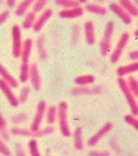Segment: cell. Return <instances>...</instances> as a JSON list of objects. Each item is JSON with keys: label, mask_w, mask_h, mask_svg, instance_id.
Listing matches in <instances>:
<instances>
[{"label": "cell", "mask_w": 138, "mask_h": 156, "mask_svg": "<svg viewBox=\"0 0 138 156\" xmlns=\"http://www.w3.org/2000/svg\"><path fill=\"white\" fill-rule=\"evenodd\" d=\"M36 48H37V52H38V56L41 60H45L47 59L48 55H47V50L45 47V39H44L43 35L37 37L36 40Z\"/></svg>", "instance_id": "obj_26"}, {"label": "cell", "mask_w": 138, "mask_h": 156, "mask_svg": "<svg viewBox=\"0 0 138 156\" xmlns=\"http://www.w3.org/2000/svg\"><path fill=\"white\" fill-rule=\"evenodd\" d=\"M58 122L62 136L70 137L71 130L68 122V104L66 102H61L58 106Z\"/></svg>", "instance_id": "obj_1"}, {"label": "cell", "mask_w": 138, "mask_h": 156, "mask_svg": "<svg viewBox=\"0 0 138 156\" xmlns=\"http://www.w3.org/2000/svg\"><path fill=\"white\" fill-rule=\"evenodd\" d=\"M10 130L8 129V122L3 115L0 112V137L5 141H8L10 139Z\"/></svg>", "instance_id": "obj_25"}, {"label": "cell", "mask_w": 138, "mask_h": 156, "mask_svg": "<svg viewBox=\"0 0 138 156\" xmlns=\"http://www.w3.org/2000/svg\"><path fill=\"white\" fill-rule=\"evenodd\" d=\"M27 120V115L25 112H20V113H16L13 118H12V122L14 124H21L24 123Z\"/></svg>", "instance_id": "obj_36"}, {"label": "cell", "mask_w": 138, "mask_h": 156, "mask_svg": "<svg viewBox=\"0 0 138 156\" xmlns=\"http://www.w3.org/2000/svg\"><path fill=\"white\" fill-rule=\"evenodd\" d=\"M74 144L78 151H82L84 147V141H83V132L81 127H77L74 132Z\"/></svg>", "instance_id": "obj_24"}, {"label": "cell", "mask_w": 138, "mask_h": 156, "mask_svg": "<svg viewBox=\"0 0 138 156\" xmlns=\"http://www.w3.org/2000/svg\"><path fill=\"white\" fill-rule=\"evenodd\" d=\"M0 78L1 80H3L5 83L10 86L12 89H15L18 87V80L8 71V69L3 64L0 63Z\"/></svg>", "instance_id": "obj_12"}, {"label": "cell", "mask_w": 138, "mask_h": 156, "mask_svg": "<svg viewBox=\"0 0 138 156\" xmlns=\"http://www.w3.org/2000/svg\"><path fill=\"white\" fill-rule=\"evenodd\" d=\"M108 8H110V11H112L113 13L116 14V15L118 16V17L120 18L124 24L130 25L132 23V16L130 15V14H127L126 12L124 11V9L119 5V3L110 2V5H108Z\"/></svg>", "instance_id": "obj_11"}, {"label": "cell", "mask_w": 138, "mask_h": 156, "mask_svg": "<svg viewBox=\"0 0 138 156\" xmlns=\"http://www.w3.org/2000/svg\"><path fill=\"white\" fill-rule=\"evenodd\" d=\"M35 20H36V14L32 11H29L28 13L25 15V18L22 20V28L24 29H30L33 28V25H34Z\"/></svg>", "instance_id": "obj_27"}, {"label": "cell", "mask_w": 138, "mask_h": 156, "mask_svg": "<svg viewBox=\"0 0 138 156\" xmlns=\"http://www.w3.org/2000/svg\"><path fill=\"white\" fill-rule=\"evenodd\" d=\"M30 92H31V89H30V87H29V86H24V87L20 89L19 95H18V101H19V104H20V103L27 102L29 95H30Z\"/></svg>", "instance_id": "obj_33"}, {"label": "cell", "mask_w": 138, "mask_h": 156, "mask_svg": "<svg viewBox=\"0 0 138 156\" xmlns=\"http://www.w3.org/2000/svg\"><path fill=\"white\" fill-rule=\"evenodd\" d=\"M112 129H113V123H110V122L105 123L101 128H99V129L87 140V144H88L89 147H95V145L98 144V143L100 142V140H102V138H103L105 135H107Z\"/></svg>", "instance_id": "obj_8"}, {"label": "cell", "mask_w": 138, "mask_h": 156, "mask_svg": "<svg viewBox=\"0 0 138 156\" xmlns=\"http://www.w3.org/2000/svg\"><path fill=\"white\" fill-rule=\"evenodd\" d=\"M0 154L2 156H11L12 152L10 150V147H8V144L5 143V141L0 137Z\"/></svg>", "instance_id": "obj_34"}, {"label": "cell", "mask_w": 138, "mask_h": 156, "mask_svg": "<svg viewBox=\"0 0 138 156\" xmlns=\"http://www.w3.org/2000/svg\"><path fill=\"white\" fill-rule=\"evenodd\" d=\"M33 1L32 0H22L17 5L15 9V14L17 16H24L28 13V10L30 9V7H32Z\"/></svg>", "instance_id": "obj_21"}, {"label": "cell", "mask_w": 138, "mask_h": 156, "mask_svg": "<svg viewBox=\"0 0 138 156\" xmlns=\"http://www.w3.org/2000/svg\"><path fill=\"white\" fill-rule=\"evenodd\" d=\"M46 110H47V103H46L45 101H39L36 106L34 118H33L32 123H31V126H30L31 130L36 132V130L41 129V123H43V120L46 115Z\"/></svg>", "instance_id": "obj_6"}, {"label": "cell", "mask_w": 138, "mask_h": 156, "mask_svg": "<svg viewBox=\"0 0 138 156\" xmlns=\"http://www.w3.org/2000/svg\"><path fill=\"white\" fill-rule=\"evenodd\" d=\"M33 47V41L31 37L25 40L24 44H22V49L21 54H20V59H21L22 64H29V60L31 57V51H32Z\"/></svg>", "instance_id": "obj_14"}, {"label": "cell", "mask_w": 138, "mask_h": 156, "mask_svg": "<svg viewBox=\"0 0 138 156\" xmlns=\"http://www.w3.org/2000/svg\"><path fill=\"white\" fill-rule=\"evenodd\" d=\"M28 150L30 156H41V153L38 149V143H37L36 139H31L28 142Z\"/></svg>", "instance_id": "obj_29"}, {"label": "cell", "mask_w": 138, "mask_h": 156, "mask_svg": "<svg viewBox=\"0 0 138 156\" xmlns=\"http://www.w3.org/2000/svg\"><path fill=\"white\" fill-rule=\"evenodd\" d=\"M135 72H138V61L129 63V64L123 65V66H119L117 69V74H118L119 77L130 75V74L135 73Z\"/></svg>", "instance_id": "obj_17"}, {"label": "cell", "mask_w": 138, "mask_h": 156, "mask_svg": "<svg viewBox=\"0 0 138 156\" xmlns=\"http://www.w3.org/2000/svg\"><path fill=\"white\" fill-rule=\"evenodd\" d=\"M129 58L131 59V60H133V62H136V61H138V49L133 50V51L130 52V54H129Z\"/></svg>", "instance_id": "obj_39"}, {"label": "cell", "mask_w": 138, "mask_h": 156, "mask_svg": "<svg viewBox=\"0 0 138 156\" xmlns=\"http://www.w3.org/2000/svg\"><path fill=\"white\" fill-rule=\"evenodd\" d=\"M26 156H28V155H26Z\"/></svg>", "instance_id": "obj_44"}, {"label": "cell", "mask_w": 138, "mask_h": 156, "mask_svg": "<svg viewBox=\"0 0 138 156\" xmlns=\"http://www.w3.org/2000/svg\"><path fill=\"white\" fill-rule=\"evenodd\" d=\"M130 41V33L127 32H123L122 34L120 35L118 42H117V45L115 46L114 50H113L112 55H110V61L113 63L118 62V60L120 59L121 55H122L123 50H124L125 46L127 45Z\"/></svg>", "instance_id": "obj_7"}, {"label": "cell", "mask_w": 138, "mask_h": 156, "mask_svg": "<svg viewBox=\"0 0 138 156\" xmlns=\"http://www.w3.org/2000/svg\"><path fill=\"white\" fill-rule=\"evenodd\" d=\"M54 132V127L52 126H46L44 128L36 130V132H33L30 128H24V127H13L10 133L14 136H20V137H32L33 139L37 138V137H44L50 135Z\"/></svg>", "instance_id": "obj_2"}, {"label": "cell", "mask_w": 138, "mask_h": 156, "mask_svg": "<svg viewBox=\"0 0 138 156\" xmlns=\"http://www.w3.org/2000/svg\"><path fill=\"white\" fill-rule=\"evenodd\" d=\"M96 80V77L94 75H90V74H86V75H81L76 77L74 79V83L79 86V87H86V86H89L91 83H94Z\"/></svg>", "instance_id": "obj_20"}, {"label": "cell", "mask_w": 138, "mask_h": 156, "mask_svg": "<svg viewBox=\"0 0 138 156\" xmlns=\"http://www.w3.org/2000/svg\"><path fill=\"white\" fill-rule=\"evenodd\" d=\"M5 5H7L8 8H14L16 5V1L15 0H7Z\"/></svg>", "instance_id": "obj_40"}, {"label": "cell", "mask_w": 138, "mask_h": 156, "mask_svg": "<svg viewBox=\"0 0 138 156\" xmlns=\"http://www.w3.org/2000/svg\"><path fill=\"white\" fill-rule=\"evenodd\" d=\"M126 83L130 88V91L132 92L135 98H138V80L133 76H130L126 79Z\"/></svg>", "instance_id": "obj_31"}, {"label": "cell", "mask_w": 138, "mask_h": 156, "mask_svg": "<svg viewBox=\"0 0 138 156\" xmlns=\"http://www.w3.org/2000/svg\"><path fill=\"white\" fill-rule=\"evenodd\" d=\"M89 156H110L108 151H91Z\"/></svg>", "instance_id": "obj_37"}, {"label": "cell", "mask_w": 138, "mask_h": 156, "mask_svg": "<svg viewBox=\"0 0 138 156\" xmlns=\"http://www.w3.org/2000/svg\"><path fill=\"white\" fill-rule=\"evenodd\" d=\"M84 33H85V40L87 44L94 45L96 43V29L95 25L91 20H87L84 24Z\"/></svg>", "instance_id": "obj_15"}, {"label": "cell", "mask_w": 138, "mask_h": 156, "mask_svg": "<svg viewBox=\"0 0 138 156\" xmlns=\"http://www.w3.org/2000/svg\"><path fill=\"white\" fill-rule=\"evenodd\" d=\"M124 121L126 122L129 125L133 126L138 132V118H136L135 115H126L124 117Z\"/></svg>", "instance_id": "obj_35"}, {"label": "cell", "mask_w": 138, "mask_h": 156, "mask_svg": "<svg viewBox=\"0 0 138 156\" xmlns=\"http://www.w3.org/2000/svg\"><path fill=\"white\" fill-rule=\"evenodd\" d=\"M135 3H136V5H136V7H137V8H138V0H137V1H135Z\"/></svg>", "instance_id": "obj_43"}, {"label": "cell", "mask_w": 138, "mask_h": 156, "mask_svg": "<svg viewBox=\"0 0 138 156\" xmlns=\"http://www.w3.org/2000/svg\"><path fill=\"white\" fill-rule=\"evenodd\" d=\"M55 3L63 7L64 9H72V8L80 7V1L78 0H56Z\"/></svg>", "instance_id": "obj_30"}, {"label": "cell", "mask_w": 138, "mask_h": 156, "mask_svg": "<svg viewBox=\"0 0 138 156\" xmlns=\"http://www.w3.org/2000/svg\"><path fill=\"white\" fill-rule=\"evenodd\" d=\"M84 10L91 14H97V15H105L107 13V10L105 7L100 5H96V3H86Z\"/></svg>", "instance_id": "obj_22"}, {"label": "cell", "mask_w": 138, "mask_h": 156, "mask_svg": "<svg viewBox=\"0 0 138 156\" xmlns=\"http://www.w3.org/2000/svg\"><path fill=\"white\" fill-rule=\"evenodd\" d=\"M119 5L123 8L124 11L131 16H138V8L135 5V3L130 0H121L119 2Z\"/></svg>", "instance_id": "obj_19"}, {"label": "cell", "mask_w": 138, "mask_h": 156, "mask_svg": "<svg viewBox=\"0 0 138 156\" xmlns=\"http://www.w3.org/2000/svg\"><path fill=\"white\" fill-rule=\"evenodd\" d=\"M134 34H135V37H138V29H136L135 32H134Z\"/></svg>", "instance_id": "obj_42"}, {"label": "cell", "mask_w": 138, "mask_h": 156, "mask_svg": "<svg viewBox=\"0 0 138 156\" xmlns=\"http://www.w3.org/2000/svg\"><path fill=\"white\" fill-rule=\"evenodd\" d=\"M52 14H53V11H52L51 9L44 10V11L41 13V15H39L38 17L36 18V20H35L34 25H33V30H34L35 32L41 31V28H43V27L45 26L46 23L48 22V20L52 16Z\"/></svg>", "instance_id": "obj_13"}, {"label": "cell", "mask_w": 138, "mask_h": 156, "mask_svg": "<svg viewBox=\"0 0 138 156\" xmlns=\"http://www.w3.org/2000/svg\"><path fill=\"white\" fill-rule=\"evenodd\" d=\"M101 91L99 87H76L71 90L74 95H82V94H96Z\"/></svg>", "instance_id": "obj_18"}, {"label": "cell", "mask_w": 138, "mask_h": 156, "mask_svg": "<svg viewBox=\"0 0 138 156\" xmlns=\"http://www.w3.org/2000/svg\"><path fill=\"white\" fill-rule=\"evenodd\" d=\"M12 55L15 58H19L22 49V37H21V29L18 25H14L12 27Z\"/></svg>", "instance_id": "obj_5"}, {"label": "cell", "mask_w": 138, "mask_h": 156, "mask_svg": "<svg viewBox=\"0 0 138 156\" xmlns=\"http://www.w3.org/2000/svg\"><path fill=\"white\" fill-rule=\"evenodd\" d=\"M118 86L120 88L121 92L124 95L125 100H126V103L130 107V110H131V115H138V103L136 101V98L132 94V92L130 91V88L126 83V80H125L123 77H119L118 78Z\"/></svg>", "instance_id": "obj_3"}, {"label": "cell", "mask_w": 138, "mask_h": 156, "mask_svg": "<svg viewBox=\"0 0 138 156\" xmlns=\"http://www.w3.org/2000/svg\"><path fill=\"white\" fill-rule=\"evenodd\" d=\"M29 79L32 85L33 89L39 91L41 87V75H39L38 66L36 63H31L30 64V74H29Z\"/></svg>", "instance_id": "obj_10"}, {"label": "cell", "mask_w": 138, "mask_h": 156, "mask_svg": "<svg viewBox=\"0 0 138 156\" xmlns=\"http://www.w3.org/2000/svg\"><path fill=\"white\" fill-rule=\"evenodd\" d=\"M0 90L3 93L5 98H7L8 103L11 105L12 107H17L19 105V101H18V98L16 96V94L14 93L13 89L10 87L8 83H5L3 80L0 79Z\"/></svg>", "instance_id": "obj_9"}, {"label": "cell", "mask_w": 138, "mask_h": 156, "mask_svg": "<svg viewBox=\"0 0 138 156\" xmlns=\"http://www.w3.org/2000/svg\"><path fill=\"white\" fill-rule=\"evenodd\" d=\"M56 120H58V107L51 105L46 110V121H47L48 125L51 126L55 123Z\"/></svg>", "instance_id": "obj_23"}, {"label": "cell", "mask_w": 138, "mask_h": 156, "mask_svg": "<svg viewBox=\"0 0 138 156\" xmlns=\"http://www.w3.org/2000/svg\"><path fill=\"white\" fill-rule=\"evenodd\" d=\"M84 13V9L81 7L72 8V9H63L58 12V16L62 18H77L80 17Z\"/></svg>", "instance_id": "obj_16"}, {"label": "cell", "mask_w": 138, "mask_h": 156, "mask_svg": "<svg viewBox=\"0 0 138 156\" xmlns=\"http://www.w3.org/2000/svg\"><path fill=\"white\" fill-rule=\"evenodd\" d=\"M46 5H47V1H46V0H36V1H33L32 12H34L35 14L41 13V12L45 10Z\"/></svg>", "instance_id": "obj_32"}, {"label": "cell", "mask_w": 138, "mask_h": 156, "mask_svg": "<svg viewBox=\"0 0 138 156\" xmlns=\"http://www.w3.org/2000/svg\"><path fill=\"white\" fill-rule=\"evenodd\" d=\"M80 29V28H79ZM78 29V26H74V39H78L79 35H80V30Z\"/></svg>", "instance_id": "obj_41"}, {"label": "cell", "mask_w": 138, "mask_h": 156, "mask_svg": "<svg viewBox=\"0 0 138 156\" xmlns=\"http://www.w3.org/2000/svg\"><path fill=\"white\" fill-rule=\"evenodd\" d=\"M29 74H30V64H20L19 69V81L22 83H27L29 79Z\"/></svg>", "instance_id": "obj_28"}, {"label": "cell", "mask_w": 138, "mask_h": 156, "mask_svg": "<svg viewBox=\"0 0 138 156\" xmlns=\"http://www.w3.org/2000/svg\"><path fill=\"white\" fill-rule=\"evenodd\" d=\"M114 28L115 25L112 20L106 24L103 37H102L101 42H100V49H101L102 56H107L108 52H110V47H112V37L114 34Z\"/></svg>", "instance_id": "obj_4"}, {"label": "cell", "mask_w": 138, "mask_h": 156, "mask_svg": "<svg viewBox=\"0 0 138 156\" xmlns=\"http://www.w3.org/2000/svg\"><path fill=\"white\" fill-rule=\"evenodd\" d=\"M49 156H50V155H49Z\"/></svg>", "instance_id": "obj_45"}, {"label": "cell", "mask_w": 138, "mask_h": 156, "mask_svg": "<svg viewBox=\"0 0 138 156\" xmlns=\"http://www.w3.org/2000/svg\"><path fill=\"white\" fill-rule=\"evenodd\" d=\"M9 15H10V12L8 11V10H5V11H2V12H0V25H2L3 23H5V20H8Z\"/></svg>", "instance_id": "obj_38"}]
</instances>
